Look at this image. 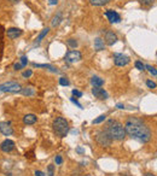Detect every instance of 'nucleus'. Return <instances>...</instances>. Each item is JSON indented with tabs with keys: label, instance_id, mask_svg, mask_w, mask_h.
<instances>
[{
	"label": "nucleus",
	"instance_id": "3",
	"mask_svg": "<svg viewBox=\"0 0 157 176\" xmlns=\"http://www.w3.org/2000/svg\"><path fill=\"white\" fill-rule=\"evenodd\" d=\"M52 128H53V131L56 133L57 136L65 138L69 133V123L63 117H56L53 123H52Z\"/></svg>",
	"mask_w": 157,
	"mask_h": 176
},
{
	"label": "nucleus",
	"instance_id": "16",
	"mask_svg": "<svg viewBox=\"0 0 157 176\" xmlns=\"http://www.w3.org/2000/svg\"><path fill=\"white\" fill-rule=\"evenodd\" d=\"M62 21H63V15H62V12H58L55 17L52 18L51 24H52V27H58V26L61 24V22H62Z\"/></svg>",
	"mask_w": 157,
	"mask_h": 176
},
{
	"label": "nucleus",
	"instance_id": "9",
	"mask_svg": "<svg viewBox=\"0 0 157 176\" xmlns=\"http://www.w3.org/2000/svg\"><path fill=\"white\" fill-rule=\"evenodd\" d=\"M15 146H16V145H15V142H13L12 140L6 139L0 144V150H1L2 152L9 153V152H11V151H13V150H15Z\"/></svg>",
	"mask_w": 157,
	"mask_h": 176
},
{
	"label": "nucleus",
	"instance_id": "37",
	"mask_svg": "<svg viewBox=\"0 0 157 176\" xmlns=\"http://www.w3.org/2000/svg\"><path fill=\"white\" fill-rule=\"evenodd\" d=\"M76 152H79V153H85V150L82 147H77L76 148Z\"/></svg>",
	"mask_w": 157,
	"mask_h": 176
},
{
	"label": "nucleus",
	"instance_id": "12",
	"mask_svg": "<svg viewBox=\"0 0 157 176\" xmlns=\"http://www.w3.org/2000/svg\"><path fill=\"white\" fill-rule=\"evenodd\" d=\"M0 131L4 135H6V136H9V135H11L13 133L12 127L10 126V123H7V122H0Z\"/></svg>",
	"mask_w": 157,
	"mask_h": 176
},
{
	"label": "nucleus",
	"instance_id": "5",
	"mask_svg": "<svg viewBox=\"0 0 157 176\" xmlns=\"http://www.w3.org/2000/svg\"><path fill=\"white\" fill-rule=\"evenodd\" d=\"M21 91H22V86L17 82H13V81H9V82L0 84V92L18 93Z\"/></svg>",
	"mask_w": 157,
	"mask_h": 176
},
{
	"label": "nucleus",
	"instance_id": "28",
	"mask_svg": "<svg viewBox=\"0 0 157 176\" xmlns=\"http://www.w3.org/2000/svg\"><path fill=\"white\" fill-rule=\"evenodd\" d=\"M27 64H28V58H27V56H22V57H21V65H22V68L27 66Z\"/></svg>",
	"mask_w": 157,
	"mask_h": 176
},
{
	"label": "nucleus",
	"instance_id": "38",
	"mask_svg": "<svg viewBox=\"0 0 157 176\" xmlns=\"http://www.w3.org/2000/svg\"><path fill=\"white\" fill-rule=\"evenodd\" d=\"M116 107H117V109H125V105H123V104H117Z\"/></svg>",
	"mask_w": 157,
	"mask_h": 176
},
{
	"label": "nucleus",
	"instance_id": "27",
	"mask_svg": "<svg viewBox=\"0 0 157 176\" xmlns=\"http://www.w3.org/2000/svg\"><path fill=\"white\" fill-rule=\"evenodd\" d=\"M47 171H48V176H55V167L52 164L47 167Z\"/></svg>",
	"mask_w": 157,
	"mask_h": 176
},
{
	"label": "nucleus",
	"instance_id": "15",
	"mask_svg": "<svg viewBox=\"0 0 157 176\" xmlns=\"http://www.w3.org/2000/svg\"><path fill=\"white\" fill-rule=\"evenodd\" d=\"M104 48H105L104 40H102L101 37H96L94 39V50L96 51H103Z\"/></svg>",
	"mask_w": 157,
	"mask_h": 176
},
{
	"label": "nucleus",
	"instance_id": "40",
	"mask_svg": "<svg viewBox=\"0 0 157 176\" xmlns=\"http://www.w3.org/2000/svg\"><path fill=\"white\" fill-rule=\"evenodd\" d=\"M120 176H132V175H130V174H121Z\"/></svg>",
	"mask_w": 157,
	"mask_h": 176
},
{
	"label": "nucleus",
	"instance_id": "32",
	"mask_svg": "<svg viewBox=\"0 0 157 176\" xmlns=\"http://www.w3.org/2000/svg\"><path fill=\"white\" fill-rule=\"evenodd\" d=\"M70 102H74L75 105H77V107H80V109H82V105H81L80 102H77V100H76L75 98H70Z\"/></svg>",
	"mask_w": 157,
	"mask_h": 176
},
{
	"label": "nucleus",
	"instance_id": "18",
	"mask_svg": "<svg viewBox=\"0 0 157 176\" xmlns=\"http://www.w3.org/2000/svg\"><path fill=\"white\" fill-rule=\"evenodd\" d=\"M111 0H90L91 5L93 6H104L106 4H109Z\"/></svg>",
	"mask_w": 157,
	"mask_h": 176
},
{
	"label": "nucleus",
	"instance_id": "7",
	"mask_svg": "<svg viewBox=\"0 0 157 176\" xmlns=\"http://www.w3.org/2000/svg\"><path fill=\"white\" fill-rule=\"evenodd\" d=\"M66 62H69V63H75V62H79V60H81L82 59V55L79 52V51H69L66 55H65V58H64Z\"/></svg>",
	"mask_w": 157,
	"mask_h": 176
},
{
	"label": "nucleus",
	"instance_id": "30",
	"mask_svg": "<svg viewBox=\"0 0 157 176\" xmlns=\"http://www.w3.org/2000/svg\"><path fill=\"white\" fill-rule=\"evenodd\" d=\"M55 162H56V164H62L63 163V158L61 157V156H56V158H55Z\"/></svg>",
	"mask_w": 157,
	"mask_h": 176
},
{
	"label": "nucleus",
	"instance_id": "1",
	"mask_svg": "<svg viewBox=\"0 0 157 176\" xmlns=\"http://www.w3.org/2000/svg\"><path fill=\"white\" fill-rule=\"evenodd\" d=\"M125 131H126V135L130 136L132 139L138 140L139 142H143V144H146L151 140V131L149 129V127L143 121L134 117H132L126 122Z\"/></svg>",
	"mask_w": 157,
	"mask_h": 176
},
{
	"label": "nucleus",
	"instance_id": "17",
	"mask_svg": "<svg viewBox=\"0 0 157 176\" xmlns=\"http://www.w3.org/2000/svg\"><path fill=\"white\" fill-rule=\"evenodd\" d=\"M91 83L93 84V87H102L104 84V80L98 77V76H93L91 78Z\"/></svg>",
	"mask_w": 157,
	"mask_h": 176
},
{
	"label": "nucleus",
	"instance_id": "10",
	"mask_svg": "<svg viewBox=\"0 0 157 176\" xmlns=\"http://www.w3.org/2000/svg\"><path fill=\"white\" fill-rule=\"evenodd\" d=\"M105 44L106 45H109V46H112L114 44H116V41L119 40L117 39V35L114 33V31H111V30H108L106 33H105Z\"/></svg>",
	"mask_w": 157,
	"mask_h": 176
},
{
	"label": "nucleus",
	"instance_id": "26",
	"mask_svg": "<svg viewBox=\"0 0 157 176\" xmlns=\"http://www.w3.org/2000/svg\"><path fill=\"white\" fill-rule=\"evenodd\" d=\"M59 84H61V86H69L70 82H69V80H68L66 77H61V78H59Z\"/></svg>",
	"mask_w": 157,
	"mask_h": 176
},
{
	"label": "nucleus",
	"instance_id": "14",
	"mask_svg": "<svg viewBox=\"0 0 157 176\" xmlns=\"http://www.w3.org/2000/svg\"><path fill=\"white\" fill-rule=\"evenodd\" d=\"M37 121V117L35 115H33V113H28V115H26V116L23 117V123H24V124H28V126L34 124Z\"/></svg>",
	"mask_w": 157,
	"mask_h": 176
},
{
	"label": "nucleus",
	"instance_id": "39",
	"mask_svg": "<svg viewBox=\"0 0 157 176\" xmlns=\"http://www.w3.org/2000/svg\"><path fill=\"white\" fill-rule=\"evenodd\" d=\"M145 176H156V175H155V174H152V173H146Z\"/></svg>",
	"mask_w": 157,
	"mask_h": 176
},
{
	"label": "nucleus",
	"instance_id": "41",
	"mask_svg": "<svg viewBox=\"0 0 157 176\" xmlns=\"http://www.w3.org/2000/svg\"><path fill=\"white\" fill-rule=\"evenodd\" d=\"M9 1H12V2H17V1H19V0H9Z\"/></svg>",
	"mask_w": 157,
	"mask_h": 176
},
{
	"label": "nucleus",
	"instance_id": "23",
	"mask_svg": "<svg viewBox=\"0 0 157 176\" xmlns=\"http://www.w3.org/2000/svg\"><path fill=\"white\" fill-rule=\"evenodd\" d=\"M105 118H106V116L105 115H101L99 117H97L96 120H93V124H99V123H102L103 121H105Z\"/></svg>",
	"mask_w": 157,
	"mask_h": 176
},
{
	"label": "nucleus",
	"instance_id": "22",
	"mask_svg": "<svg viewBox=\"0 0 157 176\" xmlns=\"http://www.w3.org/2000/svg\"><path fill=\"white\" fill-rule=\"evenodd\" d=\"M66 44H68V46L71 47V48L77 47V41H76L75 39H68V40H66Z\"/></svg>",
	"mask_w": 157,
	"mask_h": 176
},
{
	"label": "nucleus",
	"instance_id": "20",
	"mask_svg": "<svg viewBox=\"0 0 157 176\" xmlns=\"http://www.w3.org/2000/svg\"><path fill=\"white\" fill-rule=\"evenodd\" d=\"M138 1L145 7H150V6H152L155 4V0H138Z\"/></svg>",
	"mask_w": 157,
	"mask_h": 176
},
{
	"label": "nucleus",
	"instance_id": "6",
	"mask_svg": "<svg viewBox=\"0 0 157 176\" xmlns=\"http://www.w3.org/2000/svg\"><path fill=\"white\" fill-rule=\"evenodd\" d=\"M130 62V58L122 53H115L114 55V63L117 66H126Z\"/></svg>",
	"mask_w": 157,
	"mask_h": 176
},
{
	"label": "nucleus",
	"instance_id": "24",
	"mask_svg": "<svg viewBox=\"0 0 157 176\" xmlns=\"http://www.w3.org/2000/svg\"><path fill=\"white\" fill-rule=\"evenodd\" d=\"M145 69H148L150 71V74H152L154 76H157V71H156V68L155 66H151V65H145Z\"/></svg>",
	"mask_w": 157,
	"mask_h": 176
},
{
	"label": "nucleus",
	"instance_id": "8",
	"mask_svg": "<svg viewBox=\"0 0 157 176\" xmlns=\"http://www.w3.org/2000/svg\"><path fill=\"white\" fill-rule=\"evenodd\" d=\"M92 94L96 97V98L101 99V100H105V99H108V98H109L108 92H106V91H104V89L101 88V87H93Z\"/></svg>",
	"mask_w": 157,
	"mask_h": 176
},
{
	"label": "nucleus",
	"instance_id": "19",
	"mask_svg": "<svg viewBox=\"0 0 157 176\" xmlns=\"http://www.w3.org/2000/svg\"><path fill=\"white\" fill-rule=\"evenodd\" d=\"M48 31H50V28H45V29H42L41 30V33L37 35V44H40L42 40H44V37L46 36L47 34H48Z\"/></svg>",
	"mask_w": 157,
	"mask_h": 176
},
{
	"label": "nucleus",
	"instance_id": "21",
	"mask_svg": "<svg viewBox=\"0 0 157 176\" xmlns=\"http://www.w3.org/2000/svg\"><path fill=\"white\" fill-rule=\"evenodd\" d=\"M21 93L23 94V95H27V97H29V95H34V89L33 88H22V91H21Z\"/></svg>",
	"mask_w": 157,
	"mask_h": 176
},
{
	"label": "nucleus",
	"instance_id": "34",
	"mask_svg": "<svg viewBox=\"0 0 157 176\" xmlns=\"http://www.w3.org/2000/svg\"><path fill=\"white\" fill-rule=\"evenodd\" d=\"M13 69H15V70H21V69H22V65H21V64H15V65H13Z\"/></svg>",
	"mask_w": 157,
	"mask_h": 176
},
{
	"label": "nucleus",
	"instance_id": "2",
	"mask_svg": "<svg viewBox=\"0 0 157 176\" xmlns=\"http://www.w3.org/2000/svg\"><path fill=\"white\" fill-rule=\"evenodd\" d=\"M105 131L110 135L112 140H117L121 141L126 138V131H125V127L123 124L120 123L119 121L115 120H109L105 124Z\"/></svg>",
	"mask_w": 157,
	"mask_h": 176
},
{
	"label": "nucleus",
	"instance_id": "33",
	"mask_svg": "<svg viewBox=\"0 0 157 176\" xmlns=\"http://www.w3.org/2000/svg\"><path fill=\"white\" fill-rule=\"evenodd\" d=\"M22 75H23V77H30L33 75V71L32 70H27V71H24Z\"/></svg>",
	"mask_w": 157,
	"mask_h": 176
},
{
	"label": "nucleus",
	"instance_id": "4",
	"mask_svg": "<svg viewBox=\"0 0 157 176\" xmlns=\"http://www.w3.org/2000/svg\"><path fill=\"white\" fill-rule=\"evenodd\" d=\"M94 139L97 141V144L103 146V147H109L111 144H112V139H111L110 135H109L105 130H99V131H97L96 135H94Z\"/></svg>",
	"mask_w": 157,
	"mask_h": 176
},
{
	"label": "nucleus",
	"instance_id": "29",
	"mask_svg": "<svg viewBox=\"0 0 157 176\" xmlns=\"http://www.w3.org/2000/svg\"><path fill=\"white\" fill-rule=\"evenodd\" d=\"M146 86H148L149 88H151V89L156 88V83H155L154 81H151V80H148V81H146Z\"/></svg>",
	"mask_w": 157,
	"mask_h": 176
},
{
	"label": "nucleus",
	"instance_id": "25",
	"mask_svg": "<svg viewBox=\"0 0 157 176\" xmlns=\"http://www.w3.org/2000/svg\"><path fill=\"white\" fill-rule=\"evenodd\" d=\"M134 65H135V68L138 69V70H140V71H143V70H145V64H143L140 60H137L135 63H134Z\"/></svg>",
	"mask_w": 157,
	"mask_h": 176
},
{
	"label": "nucleus",
	"instance_id": "31",
	"mask_svg": "<svg viewBox=\"0 0 157 176\" xmlns=\"http://www.w3.org/2000/svg\"><path fill=\"white\" fill-rule=\"evenodd\" d=\"M73 95H74V97H77V98H81V97H82V93L80 92V91L73 89Z\"/></svg>",
	"mask_w": 157,
	"mask_h": 176
},
{
	"label": "nucleus",
	"instance_id": "36",
	"mask_svg": "<svg viewBox=\"0 0 157 176\" xmlns=\"http://www.w3.org/2000/svg\"><path fill=\"white\" fill-rule=\"evenodd\" d=\"M58 2V0H48V5H56Z\"/></svg>",
	"mask_w": 157,
	"mask_h": 176
},
{
	"label": "nucleus",
	"instance_id": "35",
	"mask_svg": "<svg viewBox=\"0 0 157 176\" xmlns=\"http://www.w3.org/2000/svg\"><path fill=\"white\" fill-rule=\"evenodd\" d=\"M44 175H45V174H44L42 171H40V170H37V171H35V176H44Z\"/></svg>",
	"mask_w": 157,
	"mask_h": 176
},
{
	"label": "nucleus",
	"instance_id": "11",
	"mask_svg": "<svg viewBox=\"0 0 157 176\" xmlns=\"http://www.w3.org/2000/svg\"><path fill=\"white\" fill-rule=\"evenodd\" d=\"M105 16L110 21V23H119L121 21V16L116 11H114V10H108L105 12Z\"/></svg>",
	"mask_w": 157,
	"mask_h": 176
},
{
	"label": "nucleus",
	"instance_id": "13",
	"mask_svg": "<svg viewBox=\"0 0 157 176\" xmlns=\"http://www.w3.org/2000/svg\"><path fill=\"white\" fill-rule=\"evenodd\" d=\"M6 34H7V37H10V39L13 40V39H17L18 36L22 35V30L18 28H10V29H7Z\"/></svg>",
	"mask_w": 157,
	"mask_h": 176
}]
</instances>
